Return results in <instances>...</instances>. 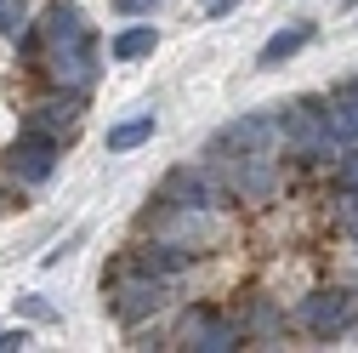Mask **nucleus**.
<instances>
[{"instance_id":"nucleus-12","label":"nucleus","mask_w":358,"mask_h":353,"mask_svg":"<svg viewBox=\"0 0 358 353\" xmlns=\"http://www.w3.org/2000/svg\"><path fill=\"white\" fill-rule=\"evenodd\" d=\"M273 131H279L273 114H245V120H234L216 137V148H267V143H273Z\"/></svg>"},{"instance_id":"nucleus-16","label":"nucleus","mask_w":358,"mask_h":353,"mask_svg":"<svg viewBox=\"0 0 358 353\" xmlns=\"http://www.w3.org/2000/svg\"><path fill=\"white\" fill-rule=\"evenodd\" d=\"M17 314H23V319H40V325H52V319H57V307L40 296V291H29V296H17Z\"/></svg>"},{"instance_id":"nucleus-5","label":"nucleus","mask_w":358,"mask_h":353,"mask_svg":"<svg viewBox=\"0 0 358 353\" xmlns=\"http://www.w3.org/2000/svg\"><path fill=\"white\" fill-rule=\"evenodd\" d=\"M228 188H234L245 205H262V200H273V188H279V165L267 160L262 148H239V154L228 160Z\"/></svg>"},{"instance_id":"nucleus-15","label":"nucleus","mask_w":358,"mask_h":353,"mask_svg":"<svg viewBox=\"0 0 358 353\" xmlns=\"http://www.w3.org/2000/svg\"><path fill=\"white\" fill-rule=\"evenodd\" d=\"M23 29H29V0H0V34L17 40Z\"/></svg>"},{"instance_id":"nucleus-7","label":"nucleus","mask_w":358,"mask_h":353,"mask_svg":"<svg viewBox=\"0 0 358 353\" xmlns=\"http://www.w3.org/2000/svg\"><path fill=\"white\" fill-rule=\"evenodd\" d=\"M296 319H301L313 336H341L347 319H352V296H347V291H313V296L296 307Z\"/></svg>"},{"instance_id":"nucleus-17","label":"nucleus","mask_w":358,"mask_h":353,"mask_svg":"<svg viewBox=\"0 0 358 353\" xmlns=\"http://www.w3.org/2000/svg\"><path fill=\"white\" fill-rule=\"evenodd\" d=\"M341 188H347V194H358V148H347V154H341Z\"/></svg>"},{"instance_id":"nucleus-10","label":"nucleus","mask_w":358,"mask_h":353,"mask_svg":"<svg viewBox=\"0 0 358 353\" xmlns=\"http://www.w3.org/2000/svg\"><path fill=\"white\" fill-rule=\"evenodd\" d=\"M313 34H319V29H313L307 18H296L290 29H279V34L256 52V69H279V63H290L296 52H307V46H313Z\"/></svg>"},{"instance_id":"nucleus-1","label":"nucleus","mask_w":358,"mask_h":353,"mask_svg":"<svg viewBox=\"0 0 358 353\" xmlns=\"http://www.w3.org/2000/svg\"><path fill=\"white\" fill-rule=\"evenodd\" d=\"M34 40L46 46V69H52L57 85L85 92V85L97 80L103 40H97V29L85 23V12L74 6V0H46V12H40V23H34Z\"/></svg>"},{"instance_id":"nucleus-6","label":"nucleus","mask_w":358,"mask_h":353,"mask_svg":"<svg viewBox=\"0 0 358 353\" xmlns=\"http://www.w3.org/2000/svg\"><path fill=\"white\" fill-rule=\"evenodd\" d=\"M159 200H171V205H228V188L216 183V171H205V165H176L171 176H165V188H159Z\"/></svg>"},{"instance_id":"nucleus-19","label":"nucleus","mask_w":358,"mask_h":353,"mask_svg":"<svg viewBox=\"0 0 358 353\" xmlns=\"http://www.w3.org/2000/svg\"><path fill=\"white\" fill-rule=\"evenodd\" d=\"M234 6H239V0H210V18H228Z\"/></svg>"},{"instance_id":"nucleus-8","label":"nucleus","mask_w":358,"mask_h":353,"mask_svg":"<svg viewBox=\"0 0 358 353\" xmlns=\"http://www.w3.org/2000/svg\"><path fill=\"white\" fill-rule=\"evenodd\" d=\"M29 125L52 131V137H69V131L80 125V92H52V97H40V103L29 109Z\"/></svg>"},{"instance_id":"nucleus-18","label":"nucleus","mask_w":358,"mask_h":353,"mask_svg":"<svg viewBox=\"0 0 358 353\" xmlns=\"http://www.w3.org/2000/svg\"><path fill=\"white\" fill-rule=\"evenodd\" d=\"M17 347H29V331H0V353H17Z\"/></svg>"},{"instance_id":"nucleus-14","label":"nucleus","mask_w":358,"mask_h":353,"mask_svg":"<svg viewBox=\"0 0 358 353\" xmlns=\"http://www.w3.org/2000/svg\"><path fill=\"white\" fill-rule=\"evenodd\" d=\"M154 137V114H137V120H120L108 131V154H125V148H143Z\"/></svg>"},{"instance_id":"nucleus-2","label":"nucleus","mask_w":358,"mask_h":353,"mask_svg":"<svg viewBox=\"0 0 358 353\" xmlns=\"http://www.w3.org/2000/svg\"><path fill=\"white\" fill-rule=\"evenodd\" d=\"M103 291H108V314H114L120 325L148 319L154 307L165 302V279H154V274H143V268H120Z\"/></svg>"},{"instance_id":"nucleus-9","label":"nucleus","mask_w":358,"mask_h":353,"mask_svg":"<svg viewBox=\"0 0 358 353\" xmlns=\"http://www.w3.org/2000/svg\"><path fill=\"white\" fill-rule=\"evenodd\" d=\"M324 109H330V114H324V125H330L336 148H341V143H358V74L336 85V97H330Z\"/></svg>"},{"instance_id":"nucleus-3","label":"nucleus","mask_w":358,"mask_h":353,"mask_svg":"<svg viewBox=\"0 0 358 353\" xmlns=\"http://www.w3.org/2000/svg\"><path fill=\"white\" fill-rule=\"evenodd\" d=\"M57 154H63V148H57V137H52V131L29 125V131H17V137H12V148H6V165H12V176H17V183L40 188V183H52Z\"/></svg>"},{"instance_id":"nucleus-20","label":"nucleus","mask_w":358,"mask_h":353,"mask_svg":"<svg viewBox=\"0 0 358 353\" xmlns=\"http://www.w3.org/2000/svg\"><path fill=\"white\" fill-rule=\"evenodd\" d=\"M148 6H154V0H148Z\"/></svg>"},{"instance_id":"nucleus-4","label":"nucleus","mask_w":358,"mask_h":353,"mask_svg":"<svg viewBox=\"0 0 358 353\" xmlns=\"http://www.w3.org/2000/svg\"><path fill=\"white\" fill-rule=\"evenodd\" d=\"M176 347H199V353H228V347H245V331L234 319H222L216 307H188L176 319Z\"/></svg>"},{"instance_id":"nucleus-11","label":"nucleus","mask_w":358,"mask_h":353,"mask_svg":"<svg viewBox=\"0 0 358 353\" xmlns=\"http://www.w3.org/2000/svg\"><path fill=\"white\" fill-rule=\"evenodd\" d=\"M131 268H143V274H154V279H176L182 268H194V251L171 245V240H154V245L137 251V262H131Z\"/></svg>"},{"instance_id":"nucleus-13","label":"nucleus","mask_w":358,"mask_h":353,"mask_svg":"<svg viewBox=\"0 0 358 353\" xmlns=\"http://www.w3.org/2000/svg\"><path fill=\"white\" fill-rule=\"evenodd\" d=\"M154 46H159L154 23H137V29H120V34L108 40V57H114V63H137V57H148Z\"/></svg>"}]
</instances>
